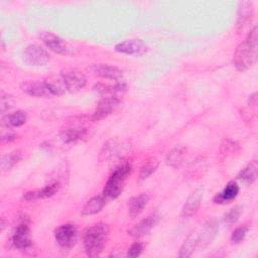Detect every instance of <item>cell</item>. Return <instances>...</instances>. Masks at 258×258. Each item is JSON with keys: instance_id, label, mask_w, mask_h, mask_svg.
<instances>
[{"instance_id": "obj_25", "label": "cell", "mask_w": 258, "mask_h": 258, "mask_svg": "<svg viewBox=\"0 0 258 258\" xmlns=\"http://www.w3.org/2000/svg\"><path fill=\"white\" fill-rule=\"evenodd\" d=\"M185 155V148L183 146H178L170 150L166 155V163L171 167H179L183 161Z\"/></svg>"}, {"instance_id": "obj_2", "label": "cell", "mask_w": 258, "mask_h": 258, "mask_svg": "<svg viewBox=\"0 0 258 258\" xmlns=\"http://www.w3.org/2000/svg\"><path fill=\"white\" fill-rule=\"evenodd\" d=\"M109 236V226L98 223L88 228L84 234V247L88 256L96 257L102 253Z\"/></svg>"}, {"instance_id": "obj_1", "label": "cell", "mask_w": 258, "mask_h": 258, "mask_svg": "<svg viewBox=\"0 0 258 258\" xmlns=\"http://www.w3.org/2000/svg\"><path fill=\"white\" fill-rule=\"evenodd\" d=\"M257 26L255 25L249 32L246 40L240 43L234 53V66L240 72L248 70L257 60Z\"/></svg>"}, {"instance_id": "obj_19", "label": "cell", "mask_w": 258, "mask_h": 258, "mask_svg": "<svg viewBox=\"0 0 258 258\" xmlns=\"http://www.w3.org/2000/svg\"><path fill=\"white\" fill-rule=\"evenodd\" d=\"M43 82L52 96L62 95L67 91V86L61 75H51L47 77Z\"/></svg>"}, {"instance_id": "obj_31", "label": "cell", "mask_w": 258, "mask_h": 258, "mask_svg": "<svg viewBox=\"0 0 258 258\" xmlns=\"http://www.w3.org/2000/svg\"><path fill=\"white\" fill-rule=\"evenodd\" d=\"M241 214H242V208L240 206H237V207L231 209L229 212H227L224 215L223 221L227 225H232V224H234L239 219Z\"/></svg>"}, {"instance_id": "obj_17", "label": "cell", "mask_w": 258, "mask_h": 258, "mask_svg": "<svg viewBox=\"0 0 258 258\" xmlns=\"http://www.w3.org/2000/svg\"><path fill=\"white\" fill-rule=\"evenodd\" d=\"M149 201V196L145 192L140 194L138 196L132 197L129 201H128V213L131 217H136L138 216L144 209V207L147 205Z\"/></svg>"}, {"instance_id": "obj_7", "label": "cell", "mask_w": 258, "mask_h": 258, "mask_svg": "<svg viewBox=\"0 0 258 258\" xmlns=\"http://www.w3.org/2000/svg\"><path fill=\"white\" fill-rule=\"evenodd\" d=\"M64 84L67 86V90L75 93L81 90L87 83L85 75L76 68H67L60 73Z\"/></svg>"}, {"instance_id": "obj_35", "label": "cell", "mask_w": 258, "mask_h": 258, "mask_svg": "<svg viewBox=\"0 0 258 258\" xmlns=\"http://www.w3.org/2000/svg\"><path fill=\"white\" fill-rule=\"evenodd\" d=\"M142 250H143V247L140 243L136 242L134 244L131 245V247L128 249V252H127V256L128 257H131V258H135V257H138L141 253H142Z\"/></svg>"}, {"instance_id": "obj_6", "label": "cell", "mask_w": 258, "mask_h": 258, "mask_svg": "<svg viewBox=\"0 0 258 258\" xmlns=\"http://www.w3.org/2000/svg\"><path fill=\"white\" fill-rule=\"evenodd\" d=\"M56 243L63 249H71L77 242V228L73 224H64L59 226L54 231Z\"/></svg>"}, {"instance_id": "obj_18", "label": "cell", "mask_w": 258, "mask_h": 258, "mask_svg": "<svg viewBox=\"0 0 258 258\" xmlns=\"http://www.w3.org/2000/svg\"><path fill=\"white\" fill-rule=\"evenodd\" d=\"M239 194V186L236 182L230 181L225 188L214 198L216 204H228L232 202Z\"/></svg>"}, {"instance_id": "obj_21", "label": "cell", "mask_w": 258, "mask_h": 258, "mask_svg": "<svg viewBox=\"0 0 258 258\" xmlns=\"http://www.w3.org/2000/svg\"><path fill=\"white\" fill-rule=\"evenodd\" d=\"M122 145L116 140H110L104 144L103 150L101 152V157L103 160H111L116 157L122 158Z\"/></svg>"}, {"instance_id": "obj_12", "label": "cell", "mask_w": 258, "mask_h": 258, "mask_svg": "<svg viewBox=\"0 0 258 258\" xmlns=\"http://www.w3.org/2000/svg\"><path fill=\"white\" fill-rule=\"evenodd\" d=\"M219 230V224L216 219L209 220L203 227L200 234H198V247L205 249L216 237Z\"/></svg>"}, {"instance_id": "obj_30", "label": "cell", "mask_w": 258, "mask_h": 258, "mask_svg": "<svg viewBox=\"0 0 258 258\" xmlns=\"http://www.w3.org/2000/svg\"><path fill=\"white\" fill-rule=\"evenodd\" d=\"M158 166V161L156 159H151L149 161H147L140 169L139 172V179L143 180L146 179L147 177H149L157 168Z\"/></svg>"}, {"instance_id": "obj_15", "label": "cell", "mask_w": 258, "mask_h": 258, "mask_svg": "<svg viewBox=\"0 0 258 258\" xmlns=\"http://www.w3.org/2000/svg\"><path fill=\"white\" fill-rule=\"evenodd\" d=\"M21 90L29 96L39 98H50L52 94L47 89L44 82L37 81H25L20 85Z\"/></svg>"}, {"instance_id": "obj_9", "label": "cell", "mask_w": 258, "mask_h": 258, "mask_svg": "<svg viewBox=\"0 0 258 258\" xmlns=\"http://www.w3.org/2000/svg\"><path fill=\"white\" fill-rule=\"evenodd\" d=\"M204 187L200 186L198 188H196L186 199L182 209H181V217L183 218H190L192 216H195L201 206L203 197H204Z\"/></svg>"}, {"instance_id": "obj_8", "label": "cell", "mask_w": 258, "mask_h": 258, "mask_svg": "<svg viewBox=\"0 0 258 258\" xmlns=\"http://www.w3.org/2000/svg\"><path fill=\"white\" fill-rule=\"evenodd\" d=\"M120 103L121 101L117 96H105L98 103L94 115L92 116L94 121L106 118L107 116L115 112L116 109L119 107Z\"/></svg>"}, {"instance_id": "obj_14", "label": "cell", "mask_w": 258, "mask_h": 258, "mask_svg": "<svg viewBox=\"0 0 258 258\" xmlns=\"http://www.w3.org/2000/svg\"><path fill=\"white\" fill-rule=\"evenodd\" d=\"M161 217L157 214H152L148 216L147 218L140 221L138 224H136L130 231L129 234L134 238H140L144 235L148 234L160 221Z\"/></svg>"}, {"instance_id": "obj_13", "label": "cell", "mask_w": 258, "mask_h": 258, "mask_svg": "<svg viewBox=\"0 0 258 258\" xmlns=\"http://www.w3.org/2000/svg\"><path fill=\"white\" fill-rule=\"evenodd\" d=\"M39 37L43 43L53 52L58 54H66L68 52V45L66 41L59 36L49 31H41L39 33Z\"/></svg>"}, {"instance_id": "obj_11", "label": "cell", "mask_w": 258, "mask_h": 258, "mask_svg": "<svg viewBox=\"0 0 258 258\" xmlns=\"http://www.w3.org/2000/svg\"><path fill=\"white\" fill-rule=\"evenodd\" d=\"M88 70L97 77L109 79V80H115L119 81L123 78V72L118 69L117 67L107 64V63H98V64H92Z\"/></svg>"}, {"instance_id": "obj_10", "label": "cell", "mask_w": 258, "mask_h": 258, "mask_svg": "<svg viewBox=\"0 0 258 258\" xmlns=\"http://www.w3.org/2000/svg\"><path fill=\"white\" fill-rule=\"evenodd\" d=\"M30 229L27 223H21L15 229L12 235V244L19 250L27 251L31 247V240L29 237Z\"/></svg>"}, {"instance_id": "obj_23", "label": "cell", "mask_w": 258, "mask_h": 258, "mask_svg": "<svg viewBox=\"0 0 258 258\" xmlns=\"http://www.w3.org/2000/svg\"><path fill=\"white\" fill-rule=\"evenodd\" d=\"M208 163L207 160L203 157L197 158L194 160L187 167V176L189 178H199L201 175L203 176L204 173L207 171Z\"/></svg>"}, {"instance_id": "obj_20", "label": "cell", "mask_w": 258, "mask_h": 258, "mask_svg": "<svg viewBox=\"0 0 258 258\" xmlns=\"http://www.w3.org/2000/svg\"><path fill=\"white\" fill-rule=\"evenodd\" d=\"M106 203V199L104 196H97L90 199L81 211L82 216H92L102 211Z\"/></svg>"}, {"instance_id": "obj_24", "label": "cell", "mask_w": 258, "mask_h": 258, "mask_svg": "<svg viewBox=\"0 0 258 258\" xmlns=\"http://www.w3.org/2000/svg\"><path fill=\"white\" fill-rule=\"evenodd\" d=\"M198 247V233H191L182 243L178 256L180 258H187L190 257L194 253L195 249Z\"/></svg>"}, {"instance_id": "obj_32", "label": "cell", "mask_w": 258, "mask_h": 258, "mask_svg": "<svg viewBox=\"0 0 258 258\" xmlns=\"http://www.w3.org/2000/svg\"><path fill=\"white\" fill-rule=\"evenodd\" d=\"M15 104V99L13 98V96L4 93L3 91L1 92L0 95V108H1V112L4 113L5 111L11 109Z\"/></svg>"}, {"instance_id": "obj_16", "label": "cell", "mask_w": 258, "mask_h": 258, "mask_svg": "<svg viewBox=\"0 0 258 258\" xmlns=\"http://www.w3.org/2000/svg\"><path fill=\"white\" fill-rule=\"evenodd\" d=\"M118 52L126 54H142L146 50V46L141 39H127L115 45Z\"/></svg>"}, {"instance_id": "obj_33", "label": "cell", "mask_w": 258, "mask_h": 258, "mask_svg": "<svg viewBox=\"0 0 258 258\" xmlns=\"http://www.w3.org/2000/svg\"><path fill=\"white\" fill-rule=\"evenodd\" d=\"M240 12H242V14H239V17H238V25L239 26H243L245 25V23L249 20H251V16H252V12H253V9H252V6L251 4L249 3L248 4V7H244L243 3H242V8L239 9Z\"/></svg>"}, {"instance_id": "obj_4", "label": "cell", "mask_w": 258, "mask_h": 258, "mask_svg": "<svg viewBox=\"0 0 258 258\" xmlns=\"http://www.w3.org/2000/svg\"><path fill=\"white\" fill-rule=\"evenodd\" d=\"M94 121L93 117H78L70 121L59 133V140L63 144L74 143L86 137L89 132L91 123Z\"/></svg>"}, {"instance_id": "obj_5", "label": "cell", "mask_w": 258, "mask_h": 258, "mask_svg": "<svg viewBox=\"0 0 258 258\" xmlns=\"http://www.w3.org/2000/svg\"><path fill=\"white\" fill-rule=\"evenodd\" d=\"M23 59L30 66L40 67L45 66L49 61L50 55L41 46L37 44H28L23 50Z\"/></svg>"}, {"instance_id": "obj_3", "label": "cell", "mask_w": 258, "mask_h": 258, "mask_svg": "<svg viewBox=\"0 0 258 258\" xmlns=\"http://www.w3.org/2000/svg\"><path fill=\"white\" fill-rule=\"evenodd\" d=\"M131 173V164L128 161L120 162L111 173L103 189L105 199H116L123 191L126 179Z\"/></svg>"}, {"instance_id": "obj_29", "label": "cell", "mask_w": 258, "mask_h": 258, "mask_svg": "<svg viewBox=\"0 0 258 258\" xmlns=\"http://www.w3.org/2000/svg\"><path fill=\"white\" fill-rule=\"evenodd\" d=\"M238 150V144L230 139H226L223 141L220 147V154L224 157L227 158L231 155H233L236 151Z\"/></svg>"}, {"instance_id": "obj_34", "label": "cell", "mask_w": 258, "mask_h": 258, "mask_svg": "<svg viewBox=\"0 0 258 258\" xmlns=\"http://www.w3.org/2000/svg\"><path fill=\"white\" fill-rule=\"evenodd\" d=\"M248 232V228L246 226H242V227H238L236 228L231 236V241L234 244H238L240 242H242L246 236Z\"/></svg>"}, {"instance_id": "obj_27", "label": "cell", "mask_w": 258, "mask_h": 258, "mask_svg": "<svg viewBox=\"0 0 258 258\" xmlns=\"http://www.w3.org/2000/svg\"><path fill=\"white\" fill-rule=\"evenodd\" d=\"M21 158V154L19 151H14L9 154H6L2 156L1 159V169L2 170H8L12 166H14Z\"/></svg>"}, {"instance_id": "obj_22", "label": "cell", "mask_w": 258, "mask_h": 258, "mask_svg": "<svg viewBox=\"0 0 258 258\" xmlns=\"http://www.w3.org/2000/svg\"><path fill=\"white\" fill-rule=\"evenodd\" d=\"M257 169H258L257 161L252 160L244 169H242L239 172V174L237 175V178L247 185L252 184L257 177Z\"/></svg>"}, {"instance_id": "obj_28", "label": "cell", "mask_w": 258, "mask_h": 258, "mask_svg": "<svg viewBox=\"0 0 258 258\" xmlns=\"http://www.w3.org/2000/svg\"><path fill=\"white\" fill-rule=\"evenodd\" d=\"M60 187V182L59 180H55L52 183H49L42 187L40 190L35 191V197L36 199H45L53 196Z\"/></svg>"}, {"instance_id": "obj_26", "label": "cell", "mask_w": 258, "mask_h": 258, "mask_svg": "<svg viewBox=\"0 0 258 258\" xmlns=\"http://www.w3.org/2000/svg\"><path fill=\"white\" fill-rule=\"evenodd\" d=\"M26 121V114L23 111H17L8 115L5 120L3 119V124L5 123L7 127H19L23 125Z\"/></svg>"}]
</instances>
